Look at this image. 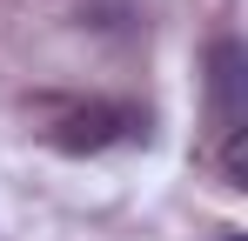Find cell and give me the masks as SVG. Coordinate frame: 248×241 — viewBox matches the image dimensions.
Segmentation results:
<instances>
[{
  "label": "cell",
  "instance_id": "6da1fadb",
  "mask_svg": "<svg viewBox=\"0 0 248 241\" xmlns=\"http://www.w3.org/2000/svg\"><path fill=\"white\" fill-rule=\"evenodd\" d=\"M41 134L61 154H101V148H121V141H148V107H127V101H67Z\"/></svg>",
  "mask_w": 248,
  "mask_h": 241
},
{
  "label": "cell",
  "instance_id": "7a4b0ae2",
  "mask_svg": "<svg viewBox=\"0 0 248 241\" xmlns=\"http://www.w3.org/2000/svg\"><path fill=\"white\" fill-rule=\"evenodd\" d=\"M248 54L242 40H215L208 47V114H215V141L248 134Z\"/></svg>",
  "mask_w": 248,
  "mask_h": 241
}]
</instances>
